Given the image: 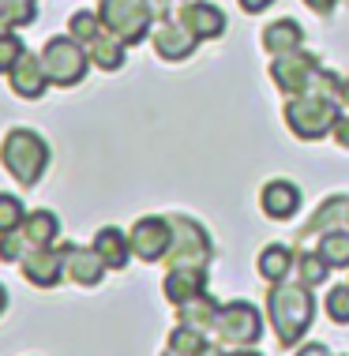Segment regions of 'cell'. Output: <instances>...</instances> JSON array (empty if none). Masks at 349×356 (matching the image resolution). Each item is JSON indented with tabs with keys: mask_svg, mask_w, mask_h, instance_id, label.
<instances>
[{
	"mask_svg": "<svg viewBox=\"0 0 349 356\" xmlns=\"http://www.w3.org/2000/svg\"><path fill=\"white\" fill-rule=\"evenodd\" d=\"M267 315H270V326H274V334H278V345H282V349H293L316 319L312 285L274 282V289L267 293Z\"/></svg>",
	"mask_w": 349,
	"mask_h": 356,
	"instance_id": "6da1fadb",
	"label": "cell"
},
{
	"mask_svg": "<svg viewBox=\"0 0 349 356\" xmlns=\"http://www.w3.org/2000/svg\"><path fill=\"white\" fill-rule=\"evenodd\" d=\"M0 161H4V169L12 172L23 188H34L38 180H42L45 165H49V147H45V139L38 136V131L15 128V131H8V136H4Z\"/></svg>",
	"mask_w": 349,
	"mask_h": 356,
	"instance_id": "7a4b0ae2",
	"label": "cell"
},
{
	"mask_svg": "<svg viewBox=\"0 0 349 356\" xmlns=\"http://www.w3.org/2000/svg\"><path fill=\"white\" fill-rule=\"evenodd\" d=\"M286 124L297 139H323L338 124V98L323 90H304L286 102Z\"/></svg>",
	"mask_w": 349,
	"mask_h": 356,
	"instance_id": "3957f363",
	"label": "cell"
},
{
	"mask_svg": "<svg viewBox=\"0 0 349 356\" xmlns=\"http://www.w3.org/2000/svg\"><path fill=\"white\" fill-rule=\"evenodd\" d=\"M173 225V240H169V252H166V270H207V263L215 259V248H210V236L203 233L199 221L192 218H169Z\"/></svg>",
	"mask_w": 349,
	"mask_h": 356,
	"instance_id": "277c9868",
	"label": "cell"
},
{
	"mask_svg": "<svg viewBox=\"0 0 349 356\" xmlns=\"http://www.w3.org/2000/svg\"><path fill=\"white\" fill-rule=\"evenodd\" d=\"M102 26L116 34L124 45H139L150 34L154 23V4L150 0H102L98 4Z\"/></svg>",
	"mask_w": 349,
	"mask_h": 356,
	"instance_id": "5b68a950",
	"label": "cell"
},
{
	"mask_svg": "<svg viewBox=\"0 0 349 356\" xmlns=\"http://www.w3.org/2000/svg\"><path fill=\"white\" fill-rule=\"evenodd\" d=\"M42 64L53 86H75L91 68V56H86V45L75 38H49L42 49Z\"/></svg>",
	"mask_w": 349,
	"mask_h": 356,
	"instance_id": "8992f818",
	"label": "cell"
},
{
	"mask_svg": "<svg viewBox=\"0 0 349 356\" xmlns=\"http://www.w3.org/2000/svg\"><path fill=\"white\" fill-rule=\"evenodd\" d=\"M263 334V319L259 312L251 307L248 300H233L218 312V323H215V338L218 345H233V349H251Z\"/></svg>",
	"mask_w": 349,
	"mask_h": 356,
	"instance_id": "52a82bcc",
	"label": "cell"
},
{
	"mask_svg": "<svg viewBox=\"0 0 349 356\" xmlns=\"http://www.w3.org/2000/svg\"><path fill=\"white\" fill-rule=\"evenodd\" d=\"M316 75H319L316 56H308V53H300V49L274 56V64H270V79H274V86H278L282 94H289V98L312 90V86H316Z\"/></svg>",
	"mask_w": 349,
	"mask_h": 356,
	"instance_id": "ba28073f",
	"label": "cell"
},
{
	"mask_svg": "<svg viewBox=\"0 0 349 356\" xmlns=\"http://www.w3.org/2000/svg\"><path fill=\"white\" fill-rule=\"evenodd\" d=\"M132 255H139L143 263H162L169 252V240H173V225L169 218H139L132 225Z\"/></svg>",
	"mask_w": 349,
	"mask_h": 356,
	"instance_id": "9c48e42d",
	"label": "cell"
},
{
	"mask_svg": "<svg viewBox=\"0 0 349 356\" xmlns=\"http://www.w3.org/2000/svg\"><path fill=\"white\" fill-rule=\"evenodd\" d=\"M64 252H68V244H64V248L45 244V248H34V252H26L23 259H19V266H23V277H26L31 285H38V289H53V285L64 277Z\"/></svg>",
	"mask_w": 349,
	"mask_h": 356,
	"instance_id": "30bf717a",
	"label": "cell"
},
{
	"mask_svg": "<svg viewBox=\"0 0 349 356\" xmlns=\"http://www.w3.org/2000/svg\"><path fill=\"white\" fill-rule=\"evenodd\" d=\"M177 23H180L192 38H218L222 31H226V15H222V8L203 4V0H184Z\"/></svg>",
	"mask_w": 349,
	"mask_h": 356,
	"instance_id": "8fae6325",
	"label": "cell"
},
{
	"mask_svg": "<svg viewBox=\"0 0 349 356\" xmlns=\"http://www.w3.org/2000/svg\"><path fill=\"white\" fill-rule=\"evenodd\" d=\"M105 270L109 266L102 263V255L94 252V244L91 248H75V244H68V252H64V277H72L75 285H98Z\"/></svg>",
	"mask_w": 349,
	"mask_h": 356,
	"instance_id": "7c38bea8",
	"label": "cell"
},
{
	"mask_svg": "<svg viewBox=\"0 0 349 356\" xmlns=\"http://www.w3.org/2000/svg\"><path fill=\"white\" fill-rule=\"evenodd\" d=\"M8 83H12V90L19 94V98H26V102L42 98V94H45V83H49V75H45V64H42V56L23 53V60H19L15 68L8 72Z\"/></svg>",
	"mask_w": 349,
	"mask_h": 356,
	"instance_id": "4fadbf2b",
	"label": "cell"
},
{
	"mask_svg": "<svg viewBox=\"0 0 349 356\" xmlns=\"http://www.w3.org/2000/svg\"><path fill=\"white\" fill-rule=\"evenodd\" d=\"M196 42L199 38H192L184 31L180 23H158V31H154V53L162 56V60H184V56L196 53Z\"/></svg>",
	"mask_w": 349,
	"mask_h": 356,
	"instance_id": "5bb4252c",
	"label": "cell"
},
{
	"mask_svg": "<svg viewBox=\"0 0 349 356\" xmlns=\"http://www.w3.org/2000/svg\"><path fill=\"white\" fill-rule=\"evenodd\" d=\"M259 207H263L267 218H293L297 207H300V191L297 184H289V180H270V184L263 188V195H259Z\"/></svg>",
	"mask_w": 349,
	"mask_h": 356,
	"instance_id": "9a60e30c",
	"label": "cell"
},
{
	"mask_svg": "<svg viewBox=\"0 0 349 356\" xmlns=\"http://www.w3.org/2000/svg\"><path fill=\"white\" fill-rule=\"evenodd\" d=\"M94 252L102 255V263L109 266V270H124L128 259H132V240L116 225H105V229H98V236H94Z\"/></svg>",
	"mask_w": 349,
	"mask_h": 356,
	"instance_id": "2e32d148",
	"label": "cell"
},
{
	"mask_svg": "<svg viewBox=\"0 0 349 356\" xmlns=\"http://www.w3.org/2000/svg\"><path fill=\"white\" fill-rule=\"evenodd\" d=\"M162 293H166V300L184 304V300H192V296L207 293V274H203V270H188V266H180V270H166Z\"/></svg>",
	"mask_w": 349,
	"mask_h": 356,
	"instance_id": "e0dca14e",
	"label": "cell"
},
{
	"mask_svg": "<svg viewBox=\"0 0 349 356\" xmlns=\"http://www.w3.org/2000/svg\"><path fill=\"white\" fill-rule=\"evenodd\" d=\"M218 312H222L218 300H215V296H207V293H199V296H192V300L177 304L180 323H184V326H192V330H215Z\"/></svg>",
	"mask_w": 349,
	"mask_h": 356,
	"instance_id": "ac0fdd59",
	"label": "cell"
},
{
	"mask_svg": "<svg viewBox=\"0 0 349 356\" xmlns=\"http://www.w3.org/2000/svg\"><path fill=\"white\" fill-rule=\"evenodd\" d=\"M300 42H304V31H300V23H293V19H278V23H270L263 31V49L270 56L293 53V49H300Z\"/></svg>",
	"mask_w": 349,
	"mask_h": 356,
	"instance_id": "d6986e66",
	"label": "cell"
},
{
	"mask_svg": "<svg viewBox=\"0 0 349 356\" xmlns=\"http://www.w3.org/2000/svg\"><path fill=\"white\" fill-rule=\"evenodd\" d=\"M86 56H91V60L98 64V68L116 72V68H124V42L102 26L98 38H91V42H86Z\"/></svg>",
	"mask_w": 349,
	"mask_h": 356,
	"instance_id": "ffe728a7",
	"label": "cell"
},
{
	"mask_svg": "<svg viewBox=\"0 0 349 356\" xmlns=\"http://www.w3.org/2000/svg\"><path fill=\"white\" fill-rule=\"evenodd\" d=\"M23 236H26V244H31V252L34 248H45V244H53L56 233H61V221H56V214H49V210H34V214H26L23 218Z\"/></svg>",
	"mask_w": 349,
	"mask_h": 356,
	"instance_id": "44dd1931",
	"label": "cell"
},
{
	"mask_svg": "<svg viewBox=\"0 0 349 356\" xmlns=\"http://www.w3.org/2000/svg\"><path fill=\"white\" fill-rule=\"evenodd\" d=\"M289 266H293V252H289L286 244H270L259 252V274H263L267 282H282L289 274Z\"/></svg>",
	"mask_w": 349,
	"mask_h": 356,
	"instance_id": "7402d4cb",
	"label": "cell"
},
{
	"mask_svg": "<svg viewBox=\"0 0 349 356\" xmlns=\"http://www.w3.org/2000/svg\"><path fill=\"white\" fill-rule=\"evenodd\" d=\"M342 218H349V199L346 195H334V199H327V203L319 207V214L308 221L304 233H331L334 221H342Z\"/></svg>",
	"mask_w": 349,
	"mask_h": 356,
	"instance_id": "603a6c76",
	"label": "cell"
},
{
	"mask_svg": "<svg viewBox=\"0 0 349 356\" xmlns=\"http://www.w3.org/2000/svg\"><path fill=\"white\" fill-rule=\"evenodd\" d=\"M319 255L331 263V270H334V266H338V270H346V266H349V233H342V229L323 233V240H319Z\"/></svg>",
	"mask_w": 349,
	"mask_h": 356,
	"instance_id": "cb8c5ba5",
	"label": "cell"
},
{
	"mask_svg": "<svg viewBox=\"0 0 349 356\" xmlns=\"http://www.w3.org/2000/svg\"><path fill=\"white\" fill-rule=\"evenodd\" d=\"M207 345H210V341L203 338V330H192V326H184V323L169 334V349H177V353H184V356H199Z\"/></svg>",
	"mask_w": 349,
	"mask_h": 356,
	"instance_id": "d4e9b609",
	"label": "cell"
},
{
	"mask_svg": "<svg viewBox=\"0 0 349 356\" xmlns=\"http://www.w3.org/2000/svg\"><path fill=\"white\" fill-rule=\"evenodd\" d=\"M297 266H300V282L304 285H323L327 274H331V263H327L319 252H304L297 259Z\"/></svg>",
	"mask_w": 349,
	"mask_h": 356,
	"instance_id": "484cf974",
	"label": "cell"
},
{
	"mask_svg": "<svg viewBox=\"0 0 349 356\" xmlns=\"http://www.w3.org/2000/svg\"><path fill=\"white\" fill-rule=\"evenodd\" d=\"M68 31H72V38L75 42H91V38H98V31H102V15L98 12H75L72 19H68Z\"/></svg>",
	"mask_w": 349,
	"mask_h": 356,
	"instance_id": "4316f807",
	"label": "cell"
},
{
	"mask_svg": "<svg viewBox=\"0 0 349 356\" xmlns=\"http://www.w3.org/2000/svg\"><path fill=\"white\" fill-rule=\"evenodd\" d=\"M23 218H26L23 203L4 191V195H0V233H12V229H19V225H23Z\"/></svg>",
	"mask_w": 349,
	"mask_h": 356,
	"instance_id": "83f0119b",
	"label": "cell"
},
{
	"mask_svg": "<svg viewBox=\"0 0 349 356\" xmlns=\"http://www.w3.org/2000/svg\"><path fill=\"white\" fill-rule=\"evenodd\" d=\"M26 252H31V244H26L23 229H12V233H0V259L4 263H19Z\"/></svg>",
	"mask_w": 349,
	"mask_h": 356,
	"instance_id": "f1b7e54d",
	"label": "cell"
},
{
	"mask_svg": "<svg viewBox=\"0 0 349 356\" xmlns=\"http://www.w3.org/2000/svg\"><path fill=\"white\" fill-rule=\"evenodd\" d=\"M23 42L15 34H0V72H12L19 60H23Z\"/></svg>",
	"mask_w": 349,
	"mask_h": 356,
	"instance_id": "f546056e",
	"label": "cell"
},
{
	"mask_svg": "<svg viewBox=\"0 0 349 356\" xmlns=\"http://www.w3.org/2000/svg\"><path fill=\"white\" fill-rule=\"evenodd\" d=\"M327 315L334 323H349V285H338L327 293Z\"/></svg>",
	"mask_w": 349,
	"mask_h": 356,
	"instance_id": "4dcf8cb0",
	"label": "cell"
},
{
	"mask_svg": "<svg viewBox=\"0 0 349 356\" xmlns=\"http://www.w3.org/2000/svg\"><path fill=\"white\" fill-rule=\"evenodd\" d=\"M334 139H338V147L349 150V117H338V124H334Z\"/></svg>",
	"mask_w": 349,
	"mask_h": 356,
	"instance_id": "1f68e13d",
	"label": "cell"
},
{
	"mask_svg": "<svg viewBox=\"0 0 349 356\" xmlns=\"http://www.w3.org/2000/svg\"><path fill=\"white\" fill-rule=\"evenodd\" d=\"M274 0H240V8H245L248 15H256V12H263V8H270Z\"/></svg>",
	"mask_w": 349,
	"mask_h": 356,
	"instance_id": "d6a6232c",
	"label": "cell"
},
{
	"mask_svg": "<svg viewBox=\"0 0 349 356\" xmlns=\"http://www.w3.org/2000/svg\"><path fill=\"white\" fill-rule=\"evenodd\" d=\"M297 356H331V349H327V345H319V341H312L308 349H300Z\"/></svg>",
	"mask_w": 349,
	"mask_h": 356,
	"instance_id": "836d02e7",
	"label": "cell"
},
{
	"mask_svg": "<svg viewBox=\"0 0 349 356\" xmlns=\"http://www.w3.org/2000/svg\"><path fill=\"white\" fill-rule=\"evenodd\" d=\"M15 31V19L4 12V8H0V34H12Z\"/></svg>",
	"mask_w": 349,
	"mask_h": 356,
	"instance_id": "e575fe53",
	"label": "cell"
},
{
	"mask_svg": "<svg viewBox=\"0 0 349 356\" xmlns=\"http://www.w3.org/2000/svg\"><path fill=\"white\" fill-rule=\"evenodd\" d=\"M304 4H308V8H316V12H331L338 0H304Z\"/></svg>",
	"mask_w": 349,
	"mask_h": 356,
	"instance_id": "d590c367",
	"label": "cell"
},
{
	"mask_svg": "<svg viewBox=\"0 0 349 356\" xmlns=\"http://www.w3.org/2000/svg\"><path fill=\"white\" fill-rule=\"evenodd\" d=\"M199 356H226V353H222V349H218V345H207V349H203Z\"/></svg>",
	"mask_w": 349,
	"mask_h": 356,
	"instance_id": "8d00e7d4",
	"label": "cell"
},
{
	"mask_svg": "<svg viewBox=\"0 0 349 356\" xmlns=\"http://www.w3.org/2000/svg\"><path fill=\"white\" fill-rule=\"evenodd\" d=\"M338 98H342V105H349V79L342 83V94H338Z\"/></svg>",
	"mask_w": 349,
	"mask_h": 356,
	"instance_id": "74e56055",
	"label": "cell"
},
{
	"mask_svg": "<svg viewBox=\"0 0 349 356\" xmlns=\"http://www.w3.org/2000/svg\"><path fill=\"white\" fill-rule=\"evenodd\" d=\"M150 4H154V12H158V15L166 12V0H150Z\"/></svg>",
	"mask_w": 349,
	"mask_h": 356,
	"instance_id": "f35d334b",
	"label": "cell"
},
{
	"mask_svg": "<svg viewBox=\"0 0 349 356\" xmlns=\"http://www.w3.org/2000/svg\"><path fill=\"white\" fill-rule=\"evenodd\" d=\"M4 304H8V293H4V285H0V315H4Z\"/></svg>",
	"mask_w": 349,
	"mask_h": 356,
	"instance_id": "ab89813d",
	"label": "cell"
},
{
	"mask_svg": "<svg viewBox=\"0 0 349 356\" xmlns=\"http://www.w3.org/2000/svg\"><path fill=\"white\" fill-rule=\"evenodd\" d=\"M229 356H259V353H251V349H237V353H229Z\"/></svg>",
	"mask_w": 349,
	"mask_h": 356,
	"instance_id": "60d3db41",
	"label": "cell"
},
{
	"mask_svg": "<svg viewBox=\"0 0 349 356\" xmlns=\"http://www.w3.org/2000/svg\"><path fill=\"white\" fill-rule=\"evenodd\" d=\"M162 356H184V353H177V349H166V353H162Z\"/></svg>",
	"mask_w": 349,
	"mask_h": 356,
	"instance_id": "b9f144b4",
	"label": "cell"
},
{
	"mask_svg": "<svg viewBox=\"0 0 349 356\" xmlns=\"http://www.w3.org/2000/svg\"><path fill=\"white\" fill-rule=\"evenodd\" d=\"M0 4H4V0H0Z\"/></svg>",
	"mask_w": 349,
	"mask_h": 356,
	"instance_id": "7bdbcfd3",
	"label": "cell"
},
{
	"mask_svg": "<svg viewBox=\"0 0 349 356\" xmlns=\"http://www.w3.org/2000/svg\"><path fill=\"white\" fill-rule=\"evenodd\" d=\"M346 221H349V218H346Z\"/></svg>",
	"mask_w": 349,
	"mask_h": 356,
	"instance_id": "ee69618b",
	"label": "cell"
}]
</instances>
